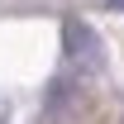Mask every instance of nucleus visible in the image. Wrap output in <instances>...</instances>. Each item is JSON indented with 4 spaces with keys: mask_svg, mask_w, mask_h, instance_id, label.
<instances>
[{
    "mask_svg": "<svg viewBox=\"0 0 124 124\" xmlns=\"http://www.w3.org/2000/svg\"><path fill=\"white\" fill-rule=\"evenodd\" d=\"M110 5H124V0H110Z\"/></svg>",
    "mask_w": 124,
    "mask_h": 124,
    "instance_id": "f03ea898",
    "label": "nucleus"
},
{
    "mask_svg": "<svg viewBox=\"0 0 124 124\" xmlns=\"http://www.w3.org/2000/svg\"><path fill=\"white\" fill-rule=\"evenodd\" d=\"M67 53H72V62H81L86 72L91 67H100V43H95V33L86 29V24H67Z\"/></svg>",
    "mask_w": 124,
    "mask_h": 124,
    "instance_id": "f257e3e1",
    "label": "nucleus"
}]
</instances>
